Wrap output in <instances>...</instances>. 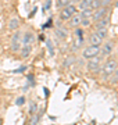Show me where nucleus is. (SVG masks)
Here are the masks:
<instances>
[{
	"label": "nucleus",
	"mask_w": 118,
	"mask_h": 125,
	"mask_svg": "<svg viewBox=\"0 0 118 125\" xmlns=\"http://www.w3.org/2000/svg\"><path fill=\"white\" fill-rule=\"evenodd\" d=\"M117 57H118V49H117Z\"/></svg>",
	"instance_id": "28"
},
{
	"label": "nucleus",
	"mask_w": 118,
	"mask_h": 125,
	"mask_svg": "<svg viewBox=\"0 0 118 125\" xmlns=\"http://www.w3.org/2000/svg\"><path fill=\"white\" fill-rule=\"evenodd\" d=\"M88 42H89V46H99V47H100V46L103 45V42H104V40L101 39L100 36L96 35V32H93V33L89 36V40H88Z\"/></svg>",
	"instance_id": "9"
},
{
	"label": "nucleus",
	"mask_w": 118,
	"mask_h": 125,
	"mask_svg": "<svg viewBox=\"0 0 118 125\" xmlns=\"http://www.w3.org/2000/svg\"><path fill=\"white\" fill-rule=\"evenodd\" d=\"M75 35H77L78 38H82V35H83V31H82V29H77V31H75Z\"/></svg>",
	"instance_id": "25"
},
{
	"label": "nucleus",
	"mask_w": 118,
	"mask_h": 125,
	"mask_svg": "<svg viewBox=\"0 0 118 125\" xmlns=\"http://www.w3.org/2000/svg\"><path fill=\"white\" fill-rule=\"evenodd\" d=\"M33 40H35L33 33L28 31V32H25V33L22 35V42H21V45H22V46H32Z\"/></svg>",
	"instance_id": "8"
},
{
	"label": "nucleus",
	"mask_w": 118,
	"mask_h": 125,
	"mask_svg": "<svg viewBox=\"0 0 118 125\" xmlns=\"http://www.w3.org/2000/svg\"><path fill=\"white\" fill-rule=\"evenodd\" d=\"M100 7H101V0H92L90 7H89V9H90L92 11H95V10L100 9Z\"/></svg>",
	"instance_id": "18"
},
{
	"label": "nucleus",
	"mask_w": 118,
	"mask_h": 125,
	"mask_svg": "<svg viewBox=\"0 0 118 125\" xmlns=\"http://www.w3.org/2000/svg\"><path fill=\"white\" fill-rule=\"evenodd\" d=\"M50 6H51V1L49 0V1L46 3V7H45V10H49V9H50Z\"/></svg>",
	"instance_id": "26"
},
{
	"label": "nucleus",
	"mask_w": 118,
	"mask_h": 125,
	"mask_svg": "<svg viewBox=\"0 0 118 125\" xmlns=\"http://www.w3.org/2000/svg\"><path fill=\"white\" fill-rule=\"evenodd\" d=\"M117 70V60H114V58H110L107 61L103 64V76L104 78H108L114 74V71Z\"/></svg>",
	"instance_id": "2"
},
{
	"label": "nucleus",
	"mask_w": 118,
	"mask_h": 125,
	"mask_svg": "<svg viewBox=\"0 0 118 125\" xmlns=\"http://www.w3.org/2000/svg\"><path fill=\"white\" fill-rule=\"evenodd\" d=\"M90 3H92V0H79V3H78V7H79L81 10L89 9V7H90Z\"/></svg>",
	"instance_id": "16"
},
{
	"label": "nucleus",
	"mask_w": 118,
	"mask_h": 125,
	"mask_svg": "<svg viewBox=\"0 0 118 125\" xmlns=\"http://www.w3.org/2000/svg\"><path fill=\"white\" fill-rule=\"evenodd\" d=\"M56 33L60 36V38H63V39H65V36H67V32L61 31V28H59V29H56Z\"/></svg>",
	"instance_id": "22"
},
{
	"label": "nucleus",
	"mask_w": 118,
	"mask_h": 125,
	"mask_svg": "<svg viewBox=\"0 0 118 125\" xmlns=\"http://www.w3.org/2000/svg\"><path fill=\"white\" fill-rule=\"evenodd\" d=\"M86 68H88V71H90V72H97L100 70V60H97V57L89 60Z\"/></svg>",
	"instance_id": "7"
},
{
	"label": "nucleus",
	"mask_w": 118,
	"mask_h": 125,
	"mask_svg": "<svg viewBox=\"0 0 118 125\" xmlns=\"http://www.w3.org/2000/svg\"><path fill=\"white\" fill-rule=\"evenodd\" d=\"M114 52V45L113 42H103V45L100 46V54L103 57H107Z\"/></svg>",
	"instance_id": "5"
},
{
	"label": "nucleus",
	"mask_w": 118,
	"mask_h": 125,
	"mask_svg": "<svg viewBox=\"0 0 118 125\" xmlns=\"http://www.w3.org/2000/svg\"><path fill=\"white\" fill-rule=\"evenodd\" d=\"M46 45H47V49L50 50V54L53 56V54H54V47H53V42H51V40H46Z\"/></svg>",
	"instance_id": "19"
},
{
	"label": "nucleus",
	"mask_w": 118,
	"mask_h": 125,
	"mask_svg": "<svg viewBox=\"0 0 118 125\" xmlns=\"http://www.w3.org/2000/svg\"><path fill=\"white\" fill-rule=\"evenodd\" d=\"M114 74H115V75H117V78H118V68L115 70V71H114Z\"/></svg>",
	"instance_id": "27"
},
{
	"label": "nucleus",
	"mask_w": 118,
	"mask_h": 125,
	"mask_svg": "<svg viewBox=\"0 0 118 125\" xmlns=\"http://www.w3.org/2000/svg\"><path fill=\"white\" fill-rule=\"evenodd\" d=\"M106 15H107V7H100V9L95 10V11L92 13L90 20H92V21H95V22H97L99 20H101V18H104Z\"/></svg>",
	"instance_id": "6"
},
{
	"label": "nucleus",
	"mask_w": 118,
	"mask_h": 125,
	"mask_svg": "<svg viewBox=\"0 0 118 125\" xmlns=\"http://www.w3.org/2000/svg\"><path fill=\"white\" fill-rule=\"evenodd\" d=\"M20 27V20L17 17H13V18H10V21H9V29L10 31H15V29H18Z\"/></svg>",
	"instance_id": "11"
},
{
	"label": "nucleus",
	"mask_w": 118,
	"mask_h": 125,
	"mask_svg": "<svg viewBox=\"0 0 118 125\" xmlns=\"http://www.w3.org/2000/svg\"><path fill=\"white\" fill-rule=\"evenodd\" d=\"M96 35L100 36L103 40L107 39V38H108V28H100V29H96Z\"/></svg>",
	"instance_id": "13"
},
{
	"label": "nucleus",
	"mask_w": 118,
	"mask_h": 125,
	"mask_svg": "<svg viewBox=\"0 0 118 125\" xmlns=\"http://www.w3.org/2000/svg\"><path fill=\"white\" fill-rule=\"evenodd\" d=\"M90 24H92V20H90V18H83V20L81 21V25H82V27H89Z\"/></svg>",
	"instance_id": "20"
},
{
	"label": "nucleus",
	"mask_w": 118,
	"mask_h": 125,
	"mask_svg": "<svg viewBox=\"0 0 118 125\" xmlns=\"http://www.w3.org/2000/svg\"><path fill=\"white\" fill-rule=\"evenodd\" d=\"M68 4H71V0H57L56 1V6L59 9H64V7H67Z\"/></svg>",
	"instance_id": "17"
},
{
	"label": "nucleus",
	"mask_w": 118,
	"mask_h": 125,
	"mask_svg": "<svg viewBox=\"0 0 118 125\" xmlns=\"http://www.w3.org/2000/svg\"><path fill=\"white\" fill-rule=\"evenodd\" d=\"M36 111H38V104L36 103H32L31 108H29V114H35Z\"/></svg>",
	"instance_id": "21"
},
{
	"label": "nucleus",
	"mask_w": 118,
	"mask_h": 125,
	"mask_svg": "<svg viewBox=\"0 0 118 125\" xmlns=\"http://www.w3.org/2000/svg\"><path fill=\"white\" fill-rule=\"evenodd\" d=\"M69 21V25H71V27H78V25H81V21H82V18L79 17V14H75V15H72V17L69 18L68 20Z\"/></svg>",
	"instance_id": "12"
},
{
	"label": "nucleus",
	"mask_w": 118,
	"mask_h": 125,
	"mask_svg": "<svg viewBox=\"0 0 118 125\" xmlns=\"http://www.w3.org/2000/svg\"><path fill=\"white\" fill-rule=\"evenodd\" d=\"M82 56H83V58H86V60H92V58L99 57L100 56V47L99 46H88V47L83 49Z\"/></svg>",
	"instance_id": "3"
},
{
	"label": "nucleus",
	"mask_w": 118,
	"mask_h": 125,
	"mask_svg": "<svg viewBox=\"0 0 118 125\" xmlns=\"http://www.w3.org/2000/svg\"><path fill=\"white\" fill-rule=\"evenodd\" d=\"M75 14H77V6L74 4V3H71L67 7L61 9V11H60V20L61 21H68L69 18L72 17V15H75Z\"/></svg>",
	"instance_id": "1"
},
{
	"label": "nucleus",
	"mask_w": 118,
	"mask_h": 125,
	"mask_svg": "<svg viewBox=\"0 0 118 125\" xmlns=\"http://www.w3.org/2000/svg\"><path fill=\"white\" fill-rule=\"evenodd\" d=\"M24 103H25V97H24V96H20V97L15 100V104H17V106H22Z\"/></svg>",
	"instance_id": "23"
},
{
	"label": "nucleus",
	"mask_w": 118,
	"mask_h": 125,
	"mask_svg": "<svg viewBox=\"0 0 118 125\" xmlns=\"http://www.w3.org/2000/svg\"><path fill=\"white\" fill-rule=\"evenodd\" d=\"M108 25H110V17L106 15L104 18H101V20H99V21L96 22V29H100V28H108Z\"/></svg>",
	"instance_id": "10"
},
{
	"label": "nucleus",
	"mask_w": 118,
	"mask_h": 125,
	"mask_svg": "<svg viewBox=\"0 0 118 125\" xmlns=\"http://www.w3.org/2000/svg\"><path fill=\"white\" fill-rule=\"evenodd\" d=\"M21 33L20 32H14V35L11 36V40H10V47L13 52H20L21 50Z\"/></svg>",
	"instance_id": "4"
},
{
	"label": "nucleus",
	"mask_w": 118,
	"mask_h": 125,
	"mask_svg": "<svg viewBox=\"0 0 118 125\" xmlns=\"http://www.w3.org/2000/svg\"><path fill=\"white\" fill-rule=\"evenodd\" d=\"M110 1L111 0H101V7H107L110 4Z\"/></svg>",
	"instance_id": "24"
},
{
	"label": "nucleus",
	"mask_w": 118,
	"mask_h": 125,
	"mask_svg": "<svg viewBox=\"0 0 118 125\" xmlns=\"http://www.w3.org/2000/svg\"><path fill=\"white\" fill-rule=\"evenodd\" d=\"M32 52V46H21V57L27 58Z\"/></svg>",
	"instance_id": "14"
},
{
	"label": "nucleus",
	"mask_w": 118,
	"mask_h": 125,
	"mask_svg": "<svg viewBox=\"0 0 118 125\" xmlns=\"http://www.w3.org/2000/svg\"><path fill=\"white\" fill-rule=\"evenodd\" d=\"M92 11L90 9H83V10H81V14H79V17L83 20V18H90L92 17Z\"/></svg>",
	"instance_id": "15"
}]
</instances>
